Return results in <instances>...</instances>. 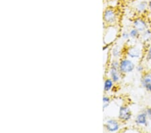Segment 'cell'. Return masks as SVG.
Returning a JSON list of instances; mask_svg holds the SVG:
<instances>
[{
  "label": "cell",
  "mask_w": 151,
  "mask_h": 133,
  "mask_svg": "<svg viewBox=\"0 0 151 133\" xmlns=\"http://www.w3.org/2000/svg\"><path fill=\"white\" fill-rule=\"evenodd\" d=\"M135 68V65L132 61L128 59L122 60L119 65V69L121 73H128L132 72Z\"/></svg>",
  "instance_id": "1"
},
{
  "label": "cell",
  "mask_w": 151,
  "mask_h": 133,
  "mask_svg": "<svg viewBox=\"0 0 151 133\" xmlns=\"http://www.w3.org/2000/svg\"><path fill=\"white\" fill-rule=\"evenodd\" d=\"M120 63L118 61H114L111 64L110 69V75L114 82H118L120 79V71L119 69Z\"/></svg>",
  "instance_id": "2"
},
{
  "label": "cell",
  "mask_w": 151,
  "mask_h": 133,
  "mask_svg": "<svg viewBox=\"0 0 151 133\" xmlns=\"http://www.w3.org/2000/svg\"><path fill=\"white\" fill-rule=\"evenodd\" d=\"M132 117L130 109L126 106H121L119 111V118L123 121H128Z\"/></svg>",
  "instance_id": "3"
},
{
  "label": "cell",
  "mask_w": 151,
  "mask_h": 133,
  "mask_svg": "<svg viewBox=\"0 0 151 133\" xmlns=\"http://www.w3.org/2000/svg\"><path fill=\"white\" fill-rule=\"evenodd\" d=\"M105 22L108 24H113L116 21V14L112 9H107L104 13Z\"/></svg>",
  "instance_id": "4"
},
{
  "label": "cell",
  "mask_w": 151,
  "mask_h": 133,
  "mask_svg": "<svg viewBox=\"0 0 151 133\" xmlns=\"http://www.w3.org/2000/svg\"><path fill=\"white\" fill-rule=\"evenodd\" d=\"M134 28H136L139 32H144L146 30H147L148 26L145 20L142 18H137L133 22Z\"/></svg>",
  "instance_id": "5"
},
{
  "label": "cell",
  "mask_w": 151,
  "mask_h": 133,
  "mask_svg": "<svg viewBox=\"0 0 151 133\" xmlns=\"http://www.w3.org/2000/svg\"><path fill=\"white\" fill-rule=\"evenodd\" d=\"M105 127H106L108 131L111 132L118 131L119 129H120V124H119V123L115 120H108L106 125H105Z\"/></svg>",
  "instance_id": "6"
},
{
  "label": "cell",
  "mask_w": 151,
  "mask_h": 133,
  "mask_svg": "<svg viewBox=\"0 0 151 133\" xmlns=\"http://www.w3.org/2000/svg\"><path fill=\"white\" fill-rule=\"evenodd\" d=\"M141 83L144 88L147 89V91L151 92V73L145 74L142 77Z\"/></svg>",
  "instance_id": "7"
},
{
  "label": "cell",
  "mask_w": 151,
  "mask_h": 133,
  "mask_svg": "<svg viewBox=\"0 0 151 133\" xmlns=\"http://www.w3.org/2000/svg\"><path fill=\"white\" fill-rule=\"evenodd\" d=\"M147 118L148 116L147 113L142 112L138 114L137 116H136L135 119V122L138 125H141V126H147L148 121H147Z\"/></svg>",
  "instance_id": "8"
},
{
  "label": "cell",
  "mask_w": 151,
  "mask_h": 133,
  "mask_svg": "<svg viewBox=\"0 0 151 133\" xmlns=\"http://www.w3.org/2000/svg\"><path fill=\"white\" fill-rule=\"evenodd\" d=\"M127 55L128 57H130L132 59L135 58H139L141 55V50L139 48L136 47H130L127 50Z\"/></svg>",
  "instance_id": "9"
},
{
  "label": "cell",
  "mask_w": 151,
  "mask_h": 133,
  "mask_svg": "<svg viewBox=\"0 0 151 133\" xmlns=\"http://www.w3.org/2000/svg\"><path fill=\"white\" fill-rule=\"evenodd\" d=\"M147 7H148V4H147V2L142 1L136 6V9L138 12H139V13H142V12L146 11Z\"/></svg>",
  "instance_id": "10"
},
{
  "label": "cell",
  "mask_w": 151,
  "mask_h": 133,
  "mask_svg": "<svg viewBox=\"0 0 151 133\" xmlns=\"http://www.w3.org/2000/svg\"><path fill=\"white\" fill-rule=\"evenodd\" d=\"M114 85V81L111 79H108L105 81L104 83V91H109L110 89L112 88Z\"/></svg>",
  "instance_id": "11"
},
{
  "label": "cell",
  "mask_w": 151,
  "mask_h": 133,
  "mask_svg": "<svg viewBox=\"0 0 151 133\" xmlns=\"http://www.w3.org/2000/svg\"><path fill=\"white\" fill-rule=\"evenodd\" d=\"M142 38L145 42H148L151 40V31L150 30H146L142 34Z\"/></svg>",
  "instance_id": "12"
},
{
  "label": "cell",
  "mask_w": 151,
  "mask_h": 133,
  "mask_svg": "<svg viewBox=\"0 0 151 133\" xmlns=\"http://www.w3.org/2000/svg\"><path fill=\"white\" fill-rule=\"evenodd\" d=\"M129 34H130V37L133 38H138V36H139V31H138V30H136V28L132 29V30L130 31Z\"/></svg>",
  "instance_id": "13"
},
{
  "label": "cell",
  "mask_w": 151,
  "mask_h": 133,
  "mask_svg": "<svg viewBox=\"0 0 151 133\" xmlns=\"http://www.w3.org/2000/svg\"><path fill=\"white\" fill-rule=\"evenodd\" d=\"M109 101H110V100H109V98H108V97H106V96L104 97V98H103V102H104L103 108H104V109H106L107 107H108V106L109 104Z\"/></svg>",
  "instance_id": "14"
},
{
  "label": "cell",
  "mask_w": 151,
  "mask_h": 133,
  "mask_svg": "<svg viewBox=\"0 0 151 133\" xmlns=\"http://www.w3.org/2000/svg\"><path fill=\"white\" fill-rule=\"evenodd\" d=\"M112 53H113V55L114 57H118L120 54V49H119V48L118 47H116L113 49Z\"/></svg>",
  "instance_id": "15"
},
{
  "label": "cell",
  "mask_w": 151,
  "mask_h": 133,
  "mask_svg": "<svg viewBox=\"0 0 151 133\" xmlns=\"http://www.w3.org/2000/svg\"><path fill=\"white\" fill-rule=\"evenodd\" d=\"M146 59H147L148 60H151V45L147 51V57H146Z\"/></svg>",
  "instance_id": "16"
},
{
  "label": "cell",
  "mask_w": 151,
  "mask_h": 133,
  "mask_svg": "<svg viewBox=\"0 0 151 133\" xmlns=\"http://www.w3.org/2000/svg\"><path fill=\"white\" fill-rule=\"evenodd\" d=\"M129 37H130V34H128L127 32H124L122 34V38H124V39L127 40V39H128Z\"/></svg>",
  "instance_id": "17"
},
{
  "label": "cell",
  "mask_w": 151,
  "mask_h": 133,
  "mask_svg": "<svg viewBox=\"0 0 151 133\" xmlns=\"http://www.w3.org/2000/svg\"><path fill=\"white\" fill-rule=\"evenodd\" d=\"M145 112L147 113L148 117L151 119V108H147V110H146Z\"/></svg>",
  "instance_id": "18"
},
{
  "label": "cell",
  "mask_w": 151,
  "mask_h": 133,
  "mask_svg": "<svg viewBox=\"0 0 151 133\" xmlns=\"http://www.w3.org/2000/svg\"><path fill=\"white\" fill-rule=\"evenodd\" d=\"M136 70H137L138 72H142L143 71V67L141 65H138V66L136 67Z\"/></svg>",
  "instance_id": "19"
},
{
  "label": "cell",
  "mask_w": 151,
  "mask_h": 133,
  "mask_svg": "<svg viewBox=\"0 0 151 133\" xmlns=\"http://www.w3.org/2000/svg\"><path fill=\"white\" fill-rule=\"evenodd\" d=\"M148 8H149L150 11L151 12V1L148 2Z\"/></svg>",
  "instance_id": "20"
}]
</instances>
